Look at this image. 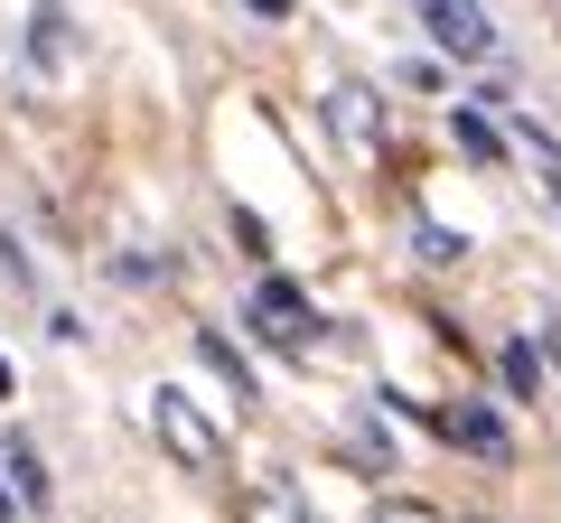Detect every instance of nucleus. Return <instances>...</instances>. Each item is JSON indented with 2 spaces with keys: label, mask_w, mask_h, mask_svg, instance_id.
<instances>
[{
  "label": "nucleus",
  "mask_w": 561,
  "mask_h": 523,
  "mask_svg": "<svg viewBox=\"0 0 561 523\" xmlns=\"http://www.w3.org/2000/svg\"><path fill=\"white\" fill-rule=\"evenodd\" d=\"M449 440H468V458H486V467L515 458V449H505V421H496L486 403H459V411H449Z\"/></svg>",
  "instance_id": "4"
},
{
  "label": "nucleus",
  "mask_w": 561,
  "mask_h": 523,
  "mask_svg": "<svg viewBox=\"0 0 561 523\" xmlns=\"http://www.w3.org/2000/svg\"><path fill=\"white\" fill-rule=\"evenodd\" d=\"M375 523H440V514H421V504H383Z\"/></svg>",
  "instance_id": "11"
},
{
  "label": "nucleus",
  "mask_w": 561,
  "mask_h": 523,
  "mask_svg": "<svg viewBox=\"0 0 561 523\" xmlns=\"http://www.w3.org/2000/svg\"><path fill=\"white\" fill-rule=\"evenodd\" d=\"M0 458H10V486H20V496H28V514H38V504H47V467L28 458V440H0Z\"/></svg>",
  "instance_id": "6"
},
{
  "label": "nucleus",
  "mask_w": 561,
  "mask_h": 523,
  "mask_svg": "<svg viewBox=\"0 0 561 523\" xmlns=\"http://www.w3.org/2000/svg\"><path fill=\"white\" fill-rule=\"evenodd\" d=\"M243 523H309V514L290 496H253V504H243Z\"/></svg>",
  "instance_id": "10"
},
{
  "label": "nucleus",
  "mask_w": 561,
  "mask_h": 523,
  "mask_svg": "<svg viewBox=\"0 0 561 523\" xmlns=\"http://www.w3.org/2000/svg\"><path fill=\"white\" fill-rule=\"evenodd\" d=\"M10 383H20V374H10V356H0V393H10Z\"/></svg>",
  "instance_id": "14"
},
{
  "label": "nucleus",
  "mask_w": 561,
  "mask_h": 523,
  "mask_svg": "<svg viewBox=\"0 0 561 523\" xmlns=\"http://www.w3.org/2000/svg\"><path fill=\"white\" fill-rule=\"evenodd\" d=\"M496 374H505V393H534V383H542V356H534V337H515V346H505V356H496Z\"/></svg>",
  "instance_id": "7"
},
{
  "label": "nucleus",
  "mask_w": 561,
  "mask_h": 523,
  "mask_svg": "<svg viewBox=\"0 0 561 523\" xmlns=\"http://www.w3.org/2000/svg\"><path fill=\"white\" fill-rule=\"evenodd\" d=\"M150 430H160V440L179 449L187 467H206V458H216V421H206V411L187 403V393H150Z\"/></svg>",
  "instance_id": "1"
},
{
  "label": "nucleus",
  "mask_w": 561,
  "mask_h": 523,
  "mask_svg": "<svg viewBox=\"0 0 561 523\" xmlns=\"http://www.w3.org/2000/svg\"><path fill=\"white\" fill-rule=\"evenodd\" d=\"M421 20H431V38H440L449 57H496V28H486L478 0H421Z\"/></svg>",
  "instance_id": "3"
},
{
  "label": "nucleus",
  "mask_w": 561,
  "mask_h": 523,
  "mask_svg": "<svg viewBox=\"0 0 561 523\" xmlns=\"http://www.w3.org/2000/svg\"><path fill=\"white\" fill-rule=\"evenodd\" d=\"M552 206H561V168H552Z\"/></svg>",
  "instance_id": "15"
},
{
  "label": "nucleus",
  "mask_w": 561,
  "mask_h": 523,
  "mask_svg": "<svg viewBox=\"0 0 561 523\" xmlns=\"http://www.w3.org/2000/svg\"><path fill=\"white\" fill-rule=\"evenodd\" d=\"M243 10H253V20H280V10H290V0H243Z\"/></svg>",
  "instance_id": "13"
},
{
  "label": "nucleus",
  "mask_w": 561,
  "mask_h": 523,
  "mask_svg": "<svg viewBox=\"0 0 561 523\" xmlns=\"http://www.w3.org/2000/svg\"><path fill=\"white\" fill-rule=\"evenodd\" d=\"M459 150H468V160H505V141H496V121H486V113H459Z\"/></svg>",
  "instance_id": "8"
},
{
  "label": "nucleus",
  "mask_w": 561,
  "mask_h": 523,
  "mask_svg": "<svg viewBox=\"0 0 561 523\" xmlns=\"http://www.w3.org/2000/svg\"><path fill=\"white\" fill-rule=\"evenodd\" d=\"M28 514V496H20V486H0V523H20Z\"/></svg>",
  "instance_id": "12"
},
{
  "label": "nucleus",
  "mask_w": 561,
  "mask_h": 523,
  "mask_svg": "<svg viewBox=\"0 0 561 523\" xmlns=\"http://www.w3.org/2000/svg\"><path fill=\"white\" fill-rule=\"evenodd\" d=\"M38 57H47V66H66V10H57V0L38 10Z\"/></svg>",
  "instance_id": "9"
},
{
  "label": "nucleus",
  "mask_w": 561,
  "mask_h": 523,
  "mask_svg": "<svg viewBox=\"0 0 561 523\" xmlns=\"http://www.w3.org/2000/svg\"><path fill=\"white\" fill-rule=\"evenodd\" d=\"M328 113H337V131L356 150H383V131H375V103H365V84H337V94H328Z\"/></svg>",
  "instance_id": "5"
},
{
  "label": "nucleus",
  "mask_w": 561,
  "mask_h": 523,
  "mask_svg": "<svg viewBox=\"0 0 561 523\" xmlns=\"http://www.w3.org/2000/svg\"><path fill=\"white\" fill-rule=\"evenodd\" d=\"M459 523H486V514H459Z\"/></svg>",
  "instance_id": "16"
},
{
  "label": "nucleus",
  "mask_w": 561,
  "mask_h": 523,
  "mask_svg": "<svg viewBox=\"0 0 561 523\" xmlns=\"http://www.w3.org/2000/svg\"><path fill=\"white\" fill-rule=\"evenodd\" d=\"M253 327H262L272 346H309V300H300V281L262 271V290H253Z\"/></svg>",
  "instance_id": "2"
}]
</instances>
